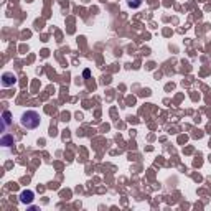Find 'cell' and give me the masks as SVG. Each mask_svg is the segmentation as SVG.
I'll list each match as a JSON object with an SVG mask.
<instances>
[{
    "label": "cell",
    "instance_id": "1",
    "mask_svg": "<svg viewBox=\"0 0 211 211\" xmlns=\"http://www.w3.org/2000/svg\"><path fill=\"white\" fill-rule=\"evenodd\" d=\"M20 122H22V126L27 127V129H36L40 126V114L36 111H27L22 116Z\"/></svg>",
    "mask_w": 211,
    "mask_h": 211
},
{
    "label": "cell",
    "instance_id": "2",
    "mask_svg": "<svg viewBox=\"0 0 211 211\" xmlns=\"http://www.w3.org/2000/svg\"><path fill=\"white\" fill-rule=\"evenodd\" d=\"M15 81H17V78H15V74H13V73H3V76H2V86H3V88L13 86V84H15Z\"/></svg>",
    "mask_w": 211,
    "mask_h": 211
},
{
    "label": "cell",
    "instance_id": "3",
    "mask_svg": "<svg viewBox=\"0 0 211 211\" xmlns=\"http://www.w3.org/2000/svg\"><path fill=\"white\" fill-rule=\"evenodd\" d=\"M20 200H22V203H30V201L33 200V193L31 191H23Z\"/></svg>",
    "mask_w": 211,
    "mask_h": 211
},
{
    "label": "cell",
    "instance_id": "4",
    "mask_svg": "<svg viewBox=\"0 0 211 211\" xmlns=\"http://www.w3.org/2000/svg\"><path fill=\"white\" fill-rule=\"evenodd\" d=\"M2 145H5V147H10V145H13V137H10V135L2 137Z\"/></svg>",
    "mask_w": 211,
    "mask_h": 211
},
{
    "label": "cell",
    "instance_id": "5",
    "mask_svg": "<svg viewBox=\"0 0 211 211\" xmlns=\"http://www.w3.org/2000/svg\"><path fill=\"white\" fill-rule=\"evenodd\" d=\"M127 3H129L132 8H137V7H140L142 0H127Z\"/></svg>",
    "mask_w": 211,
    "mask_h": 211
},
{
    "label": "cell",
    "instance_id": "6",
    "mask_svg": "<svg viewBox=\"0 0 211 211\" xmlns=\"http://www.w3.org/2000/svg\"><path fill=\"white\" fill-rule=\"evenodd\" d=\"M3 122H5V126H8V122H10V112L8 111L3 112Z\"/></svg>",
    "mask_w": 211,
    "mask_h": 211
}]
</instances>
